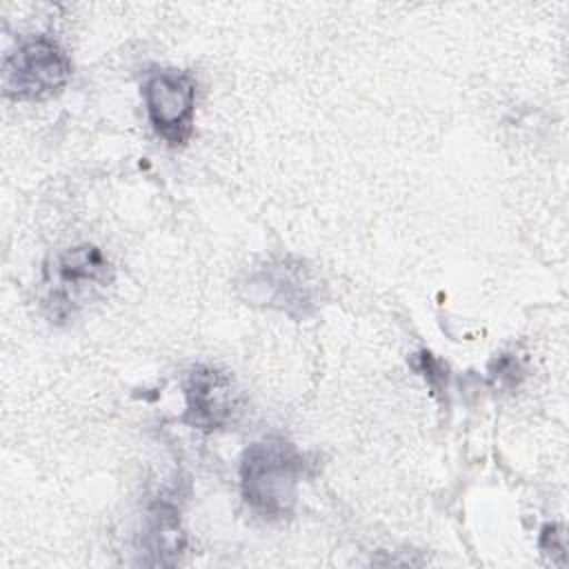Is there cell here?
<instances>
[{
  "label": "cell",
  "mask_w": 569,
  "mask_h": 569,
  "mask_svg": "<svg viewBox=\"0 0 569 569\" xmlns=\"http://www.w3.org/2000/svg\"><path fill=\"white\" fill-rule=\"evenodd\" d=\"M307 471L309 458L293 442L280 436L256 440L238 467L242 498L262 518H287L296 509L298 485Z\"/></svg>",
  "instance_id": "obj_1"
},
{
  "label": "cell",
  "mask_w": 569,
  "mask_h": 569,
  "mask_svg": "<svg viewBox=\"0 0 569 569\" xmlns=\"http://www.w3.org/2000/svg\"><path fill=\"white\" fill-rule=\"evenodd\" d=\"M184 413L182 422L200 431L227 429L242 413V393L229 371L211 365H193L182 382Z\"/></svg>",
  "instance_id": "obj_6"
},
{
  "label": "cell",
  "mask_w": 569,
  "mask_h": 569,
  "mask_svg": "<svg viewBox=\"0 0 569 569\" xmlns=\"http://www.w3.org/2000/svg\"><path fill=\"white\" fill-rule=\"evenodd\" d=\"M144 551L151 556L149 565H173L187 547V536L180 527V513L176 502L160 498L151 505L147 516V529L142 536Z\"/></svg>",
  "instance_id": "obj_7"
},
{
  "label": "cell",
  "mask_w": 569,
  "mask_h": 569,
  "mask_svg": "<svg viewBox=\"0 0 569 569\" xmlns=\"http://www.w3.org/2000/svg\"><path fill=\"white\" fill-rule=\"evenodd\" d=\"M71 78V60L49 36L20 42L2 62V89L11 100H47Z\"/></svg>",
  "instance_id": "obj_3"
},
{
  "label": "cell",
  "mask_w": 569,
  "mask_h": 569,
  "mask_svg": "<svg viewBox=\"0 0 569 569\" xmlns=\"http://www.w3.org/2000/svg\"><path fill=\"white\" fill-rule=\"evenodd\" d=\"M111 280L113 267L107 256L96 244H78L44 264L40 307L51 322H67L87 298L109 287Z\"/></svg>",
  "instance_id": "obj_2"
},
{
  "label": "cell",
  "mask_w": 569,
  "mask_h": 569,
  "mask_svg": "<svg viewBox=\"0 0 569 569\" xmlns=\"http://www.w3.org/2000/svg\"><path fill=\"white\" fill-rule=\"evenodd\" d=\"M142 98L153 131L171 147L184 144L193 131V76L182 69H156L142 82Z\"/></svg>",
  "instance_id": "obj_5"
},
{
  "label": "cell",
  "mask_w": 569,
  "mask_h": 569,
  "mask_svg": "<svg viewBox=\"0 0 569 569\" xmlns=\"http://www.w3.org/2000/svg\"><path fill=\"white\" fill-rule=\"evenodd\" d=\"M242 289L249 302L280 309L296 320L311 316L320 305L318 278L296 258L262 262L249 271Z\"/></svg>",
  "instance_id": "obj_4"
}]
</instances>
